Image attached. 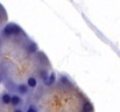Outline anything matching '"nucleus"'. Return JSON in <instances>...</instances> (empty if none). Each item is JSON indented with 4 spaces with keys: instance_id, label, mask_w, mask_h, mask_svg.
<instances>
[{
    "instance_id": "nucleus-10",
    "label": "nucleus",
    "mask_w": 120,
    "mask_h": 112,
    "mask_svg": "<svg viewBox=\"0 0 120 112\" xmlns=\"http://www.w3.org/2000/svg\"><path fill=\"white\" fill-rule=\"evenodd\" d=\"M28 111H36V108L32 106V108H29V109H28Z\"/></svg>"
},
{
    "instance_id": "nucleus-1",
    "label": "nucleus",
    "mask_w": 120,
    "mask_h": 112,
    "mask_svg": "<svg viewBox=\"0 0 120 112\" xmlns=\"http://www.w3.org/2000/svg\"><path fill=\"white\" fill-rule=\"evenodd\" d=\"M20 32H21V28H20L18 25H15V23H8V25L4 28L2 34L6 35V36H11V35H16V34H19Z\"/></svg>"
},
{
    "instance_id": "nucleus-7",
    "label": "nucleus",
    "mask_w": 120,
    "mask_h": 112,
    "mask_svg": "<svg viewBox=\"0 0 120 112\" xmlns=\"http://www.w3.org/2000/svg\"><path fill=\"white\" fill-rule=\"evenodd\" d=\"M54 82H55V75L51 74L49 76V79L45 81V84H47V85H51V84H54Z\"/></svg>"
},
{
    "instance_id": "nucleus-8",
    "label": "nucleus",
    "mask_w": 120,
    "mask_h": 112,
    "mask_svg": "<svg viewBox=\"0 0 120 112\" xmlns=\"http://www.w3.org/2000/svg\"><path fill=\"white\" fill-rule=\"evenodd\" d=\"M41 78H42V79H43V81H47V79H48V75H47V73H45V71H41Z\"/></svg>"
},
{
    "instance_id": "nucleus-9",
    "label": "nucleus",
    "mask_w": 120,
    "mask_h": 112,
    "mask_svg": "<svg viewBox=\"0 0 120 112\" xmlns=\"http://www.w3.org/2000/svg\"><path fill=\"white\" fill-rule=\"evenodd\" d=\"M35 50H36V44H30L29 51H30V53H33V51H35Z\"/></svg>"
},
{
    "instance_id": "nucleus-3",
    "label": "nucleus",
    "mask_w": 120,
    "mask_h": 112,
    "mask_svg": "<svg viewBox=\"0 0 120 112\" xmlns=\"http://www.w3.org/2000/svg\"><path fill=\"white\" fill-rule=\"evenodd\" d=\"M11 95L9 93H4L2 96H1V102L5 104V105H7V104H11Z\"/></svg>"
},
{
    "instance_id": "nucleus-5",
    "label": "nucleus",
    "mask_w": 120,
    "mask_h": 112,
    "mask_svg": "<svg viewBox=\"0 0 120 112\" xmlns=\"http://www.w3.org/2000/svg\"><path fill=\"white\" fill-rule=\"evenodd\" d=\"M20 103H21V99H20L19 96H13V97H11V104H12V105L18 106Z\"/></svg>"
},
{
    "instance_id": "nucleus-2",
    "label": "nucleus",
    "mask_w": 120,
    "mask_h": 112,
    "mask_svg": "<svg viewBox=\"0 0 120 112\" xmlns=\"http://www.w3.org/2000/svg\"><path fill=\"white\" fill-rule=\"evenodd\" d=\"M27 85H28L29 88H36V85H38L36 78H35V77H29L28 81H27Z\"/></svg>"
},
{
    "instance_id": "nucleus-4",
    "label": "nucleus",
    "mask_w": 120,
    "mask_h": 112,
    "mask_svg": "<svg viewBox=\"0 0 120 112\" xmlns=\"http://www.w3.org/2000/svg\"><path fill=\"white\" fill-rule=\"evenodd\" d=\"M18 91H19L21 95H26V93H28V86H26L25 84H20V85L18 86Z\"/></svg>"
},
{
    "instance_id": "nucleus-6",
    "label": "nucleus",
    "mask_w": 120,
    "mask_h": 112,
    "mask_svg": "<svg viewBox=\"0 0 120 112\" xmlns=\"http://www.w3.org/2000/svg\"><path fill=\"white\" fill-rule=\"evenodd\" d=\"M83 111H85V112L93 111V108H92V105H91L89 102H85L84 105H83Z\"/></svg>"
}]
</instances>
